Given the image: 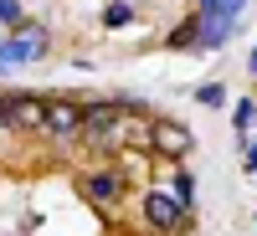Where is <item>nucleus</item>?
<instances>
[{"label": "nucleus", "mask_w": 257, "mask_h": 236, "mask_svg": "<svg viewBox=\"0 0 257 236\" xmlns=\"http://www.w3.org/2000/svg\"><path fill=\"white\" fill-rule=\"evenodd\" d=\"M149 149L165 154V159H185L190 149H196V134H190L185 123H175V118H155L149 123Z\"/></svg>", "instance_id": "1"}, {"label": "nucleus", "mask_w": 257, "mask_h": 236, "mask_svg": "<svg viewBox=\"0 0 257 236\" xmlns=\"http://www.w3.org/2000/svg\"><path fill=\"white\" fill-rule=\"evenodd\" d=\"M0 123H11V128H41V123H47V103L26 98V93H0Z\"/></svg>", "instance_id": "2"}, {"label": "nucleus", "mask_w": 257, "mask_h": 236, "mask_svg": "<svg viewBox=\"0 0 257 236\" xmlns=\"http://www.w3.org/2000/svg\"><path fill=\"white\" fill-rule=\"evenodd\" d=\"M47 52V31L41 26H26L16 41H0V67H16V62H36Z\"/></svg>", "instance_id": "3"}, {"label": "nucleus", "mask_w": 257, "mask_h": 236, "mask_svg": "<svg viewBox=\"0 0 257 236\" xmlns=\"http://www.w3.org/2000/svg\"><path fill=\"white\" fill-rule=\"evenodd\" d=\"M180 216H185V210H180L175 200H170V190H149V195H144V221L155 226L160 236H175Z\"/></svg>", "instance_id": "4"}, {"label": "nucleus", "mask_w": 257, "mask_h": 236, "mask_svg": "<svg viewBox=\"0 0 257 236\" xmlns=\"http://www.w3.org/2000/svg\"><path fill=\"white\" fill-rule=\"evenodd\" d=\"M41 128L57 134V139H77V134H82V103H67V98H62V103H47V123H41Z\"/></svg>", "instance_id": "5"}, {"label": "nucleus", "mask_w": 257, "mask_h": 236, "mask_svg": "<svg viewBox=\"0 0 257 236\" xmlns=\"http://www.w3.org/2000/svg\"><path fill=\"white\" fill-rule=\"evenodd\" d=\"M113 118H118V103H82V134H88V139L108 144Z\"/></svg>", "instance_id": "6"}, {"label": "nucleus", "mask_w": 257, "mask_h": 236, "mask_svg": "<svg viewBox=\"0 0 257 236\" xmlns=\"http://www.w3.org/2000/svg\"><path fill=\"white\" fill-rule=\"evenodd\" d=\"M82 190H88L98 205H113V200L123 195V175H118V169H98V175L82 180Z\"/></svg>", "instance_id": "7"}, {"label": "nucleus", "mask_w": 257, "mask_h": 236, "mask_svg": "<svg viewBox=\"0 0 257 236\" xmlns=\"http://www.w3.org/2000/svg\"><path fill=\"white\" fill-rule=\"evenodd\" d=\"M170 200H175L180 210L196 205V175H175V185H170Z\"/></svg>", "instance_id": "8"}, {"label": "nucleus", "mask_w": 257, "mask_h": 236, "mask_svg": "<svg viewBox=\"0 0 257 236\" xmlns=\"http://www.w3.org/2000/svg\"><path fill=\"white\" fill-rule=\"evenodd\" d=\"M196 41H201V21H185V26H180L175 36H170V47L180 52V47H196Z\"/></svg>", "instance_id": "9"}, {"label": "nucleus", "mask_w": 257, "mask_h": 236, "mask_svg": "<svg viewBox=\"0 0 257 236\" xmlns=\"http://www.w3.org/2000/svg\"><path fill=\"white\" fill-rule=\"evenodd\" d=\"M196 103H206V108H216V103H226V88H216V82H206V88L196 93Z\"/></svg>", "instance_id": "10"}, {"label": "nucleus", "mask_w": 257, "mask_h": 236, "mask_svg": "<svg viewBox=\"0 0 257 236\" xmlns=\"http://www.w3.org/2000/svg\"><path fill=\"white\" fill-rule=\"evenodd\" d=\"M103 21H108V26H123V21H134V6H108Z\"/></svg>", "instance_id": "11"}, {"label": "nucleus", "mask_w": 257, "mask_h": 236, "mask_svg": "<svg viewBox=\"0 0 257 236\" xmlns=\"http://www.w3.org/2000/svg\"><path fill=\"white\" fill-rule=\"evenodd\" d=\"M252 123H257V103H242V108H237V128H242V134H247Z\"/></svg>", "instance_id": "12"}, {"label": "nucleus", "mask_w": 257, "mask_h": 236, "mask_svg": "<svg viewBox=\"0 0 257 236\" xmlns=\"http://www.w3.org/2000/svg\"><path fill=\"white\" fill-rule=\"evenodd\" d=\"M21 11H16V0H0V21H16Z\"/></svg>", "instance_id": "13"}, {"label": "nucleus", "mask_w": 257, "mask_h": 236, "mask_svg": "<svg viewBox=\"0 0 257 236\" xmlns=\"http://www.w3.org/2000/svg\"><path fill=\"white\" fill-rule=\"evenodd\" d=\"M247 169L257 175V144H247Z\"/></svg>", "instance_id": "14"}, {"label": "nucleus", "mask_w": 257, "mask_h": 236, "mask_svg": "<svg viewBox=\"0 0 257 236\" xmlns=\"http://www.w3.org/2000/svg\"><path fill=\"white\" fill-rule=\"evenodd\" d=\"M252 72H257V47H252Z\"/></svg>", "instance_id": "15"}, {"label": "nucleus", "mask_w": 257, "mask_h": 236, "mask_svg": "<svg viewBox=\"0 0 257 236\" xmlns=\"http://www.w3.org/2000/svg\"><path fill=\"white\" fill-rule=\"evenodd\" d=\"M155 236H160V231H155Z\"/></svg>", "instance_id": "16"}]
</instances>
